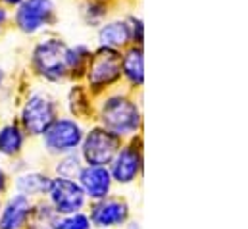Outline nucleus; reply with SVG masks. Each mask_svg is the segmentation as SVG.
Masks as SVG:
<instances>
[{
  "mask_svg": "<svg viewBox=\"0 0 248 229\" xmlns=\"http://www.w3.org/2000/svg\"><path fill=\"white\" fill-rule=\"evenodd\" d=\"M67 43L62 37L56 35H45L41 37L33 50H31V69L35 75L48 83H63L67 81V65H65V54H67Z\"/></svg>",
  "mask_w": 248,
  "mask_h": 229,
  "instance_id": "nucleus-1",
  "label": "nucleus"
},
{
  "mask_svg": "<svg viewBox=\"0 0 248 229\" xmlns=\"http://www.w3.org/2000/svg\"><path fill=\"white\" fill-rule=\"evenodd\" d=\"M91 228V222H89V218L87 216H83V214H71L69 218H65L62 222H58L56 224V228L54 229H89Z\"/></svg>",
  "mask_w": 248,
  "mask_h": 229,
  "instance_id": "nucleus-21",
  "label": "nucleus"
},
{
  "mask_svg": "<svg viewBox=\"0 0 248 229\" xmlns=\"http://www.w3.org/2000/svg\"><path fill=\"white\" fill-rule=\"evenodd\" d=\"M120 148L118 135L110 133L108 129H93L83 141V158L89 166H106L114 160Z\"/></svg>",
  "mask_w": 248,
  "mask_h": 229,
  "instance_id": "nucleus-7",
  "label": "nucleus"
},
{
  "mask_svg": "<svg viewBox=\"0 0 248 229\" xmlns=\"http://www.w3.org/2000/svg\"><path fill=\"white\" fill-rule=\"evenodd\" d=\"M114 168H112V175L116 181L120 183H131L137 173L140 172V152L135 147H125L120 152H116L114 156Z\"/></svg>",
  "mask_w": 248,
  "mask_h": 229,
  "instance_id": "nucleus-13",
  "label": "nucleus"
},
{
  "mask_svg": "<svg viewBox=\"0 0 248 229\" xmlns=\"http://www.w3.org/2000/svg\"><path fill=\"white\" fill-rule=\"evenodd\" d=\"M100 121L110 133L125 137L133 135L140 127V108L124 93L108 95L100 104Z\"/></svg>",
  "mask_w": 248,
  "mask_h": 229,
  "instance_id": "nucleus-2",
  "label": "nucleus"
},
{
  "mask_svg": "<svg viewBox=\"0 0 248 229\" xmlns=\"http://www.w3.org/2000/svg\"><path fill=\"white\" fill-rule=\"evenodd\" d=\"M48 195H50V200H52L58 214H75L85 204L83 189L75 181H71L69 177L60 175L56 179H50Z\"/></svg>",
  "mask_w": 248,
  "mask_h": 229,
  "instance_id": "nucleus-8",
  "label": "nucleus"
},
{
  "mask_svg": "<svg viewBox=\"0 0 248 229\" xmlns=\"http://www.w3.org/2000/svg\"><path fill=\"white\" fill-rule=\"evenodd\" d=\"M67 102H69V110L73 115H87L91 112V100H89V91L87 87L83 85H73L69 89V95H67Z\"/></svg>",
  "mask_w": 248,
  "mask_h": 229,
  "instance_id": "nucleus-19",
  "label": "nucleus"
},
{
  "mask_svg": "<svg viewBox=\"0 0 248 229\" xmlns=\"http://www.w3.org/2000/svg\"><path fill=\"white\" fill-rule=\"evenodd\" d=\"M129 29H131V45H144V21L139 14L127 16Z\"/></svg>",
  "mask_w": 248,
  "mask_h": 229,
  "instance_id": "nucleus-20",
  "label": "nucleus"
},
{
  "mask_svg": "<svg viewBox=\"0 0 248 229\" xmlns=\"http://www.w3.org/2000/svg\"><path fill=\"white\" fill-rule=\"evenodd\" d=\"M19 4H21V0H0V6H4V8H8V10L17 8Z\"/></svg>",
  "mask_w": 248,
  "mask_h": 229,
  "instance_id": "nucleus-23",
  "label": "nucleus"
},
{
  "mask_svg": "<svg viewBox=\"0 0 248 229\" xmlns=\"http://www.w3.org/2000/svg\"><path fill=\"white\" fill-rule=\"evenodd\" d=\"M83 79L91 95H102L104 91L116 87L122 81V52L104 47L93 50Z\"/></svg>",
  "mask_w": 248,
  "mask_h": 229,
  "instance_id": "nucleus-3",
  "label": "nucleus"
},
{
  "mask_svg": "<svg viewBox=\"0 0 248 229\" xmlns=\"http://www.w3.org/2000/svg\"><path fill=\"white\" fill-rule=\"evenodd\" d=\"M83 141V131L75 119L56 117L45 129V145L54 154H67L75 150Z\"/></svg>",
  "mask_w": 248,
  "mask_h": 229,
  "instance_id": "nucleus-6",
  "label": "nucleus"
},
{
  "mask_svg": "<svg viewBox=\"0 0 248 229\" xmlns=\"http://www.w3.org/2000/svg\"><path fill=\"white\" fill-rule=\"evenodd\" d=\"M93 50L91 47L79 43V45H69L67 47V54H65V65H67V77L69 79H83L87 65L91 62Z\"/></svg>",
  "mask_w": 248,
  "mask_h": 229,
  "instance_id": "nucleus-16",
  "label": "nucleus"
},
{
  "mask_svg": "<svg viewBox=\"0 0 248 229\" xmlns=\"http://www.w3.org/2000/svg\"><path fill=\"white\" fill-rule=\"evenodd\" d=\"M79 179H81L83 193L89 195L91 198H106L108 196L110 185H112V175L106 168H102V166L81 168Z\"/></svg>",
  "mask_w": 248,
  "mask_h": 229,
  "instance_id": "nucleus-12",
  "label": "nucleus"
},
{
  "mask_svg": "<svg viewBox=\"0 0 248 229\" xmlns=\"http://www.w3.org/2000/svg\"><path fill=\"white\" fill-rule=\"evenodd\" d=\"M29 210H31V204L25 195H17V196L10 198L2 212L0 229H19L25 224Z\"/></svg>",
  "mask_w": 248,
  "mask_h": 229,
  "instance_id": "nucleus-14",
  "label": "nucleus"
},
{
  "mask_svg": "<svg viewBox=\"0 0 248 229\" xmlns=\"http://www.w3.org/2000/svg\"><path fill=\"white\" fill-rule=\"evenodd\" d=\"M127 216H129V208L122 198H106L93 208L91 220L98 228H112V226H122Z\"/></svg>",
  "mask_w": 248,
  "mask_h": 229,
  "instance_id": "nucleus-11",
  "label": "nucleus"
},
{
  "mask_svg": "<svg viewBox=\"0 0 248 229\" xmlns=\"http://www.w3.org/2000/svg\"><path fill=\"white\" fill-rule=\"evenodd\" d=\"M116 4L104 0H81L79 2V16L87 27H98L108 17H112V10Z\"/></svg>",
  "mask_w": 248,
  "mask_h": 229,
  "instance_id": "nucleus-15",
  "label": "nucleus"
},
{
  "mask_svg": "<svg viewBox=\"0 0 248 229\" xmlns=\"http://www.w3.org/2000/svg\"><path fill=\"white\" fill-rule=\"evenodd\" d=\"M56 119V102L48 93L33 91L23 108H21V123L23 129L31 135H41L45 129Z\"/></svg>",
  "mask_w": 248,
  "mask_h": 229,
  "instance_id": "nucleus-5",
  "label": "nucleus"
},
{
  "mask_svg": "<svg viewBox=\"0 0 248 229\" xmlns=\"http://www.w3.org/2000/svg\"><path fill=\"white\" fill-rule=\"evenodd\" d=\"M23 145V135H21V129L12 123V125H6L0 129V152L2 154H8V156H14L19 152Z\"/></svg>",
  "mask_w": 248,
  "mask_h": 229,
  "instance_id": "nucleus-17",
  "label": "nucleus"
},
{
  "mask_svg": "<svg viewBox=\"0 0 248 229\" xmlns=\"http://www.w3.org/2000/svg\"><path fill=\"white\" fill-rule=\"evenodd\" d=\"M96 45L104 49L124 50L125 47L131 45V29L127 16H116L108 17L102 25L96 27Z\"/></svg>",
  "mask_w": 248,
  "mask_h": 229,
  "instance_id": "nucleus-9",
  "label": "nucleus"
},
{
  "mask_svg": "<svg viewBox=\"0 0 248 229\" xmlns=\"http://www.w3.org/2000/svg\"><path fill=\"white\" fill-rule=\"evenodd\" d=\"M56 19L58 8L54 0H21V4L12 10V25L25 37L50 31Z\"/></svg>",
  "mask_w": 248,
  "mask_h": 229,
  "instance_id": "nucleus-4",
  "label": "nucleus"
},
{
  "mask_svg": "<svg viewBox=\"0 0 248 229\" xmlns=\"http://www.w3.org/2000/svg\"><path fill=\"white\" fill-rule=\"evenodd\" d=\"M50 179L43 173H27L17 179V191L21 195H43L48 191Z\"/></svg>",
  "mask_w": 248,
  "mask_h": 229,
  "instance_id": "nucleus-18",
  "label": "nucleus"
},
{
  "mask_svg": "<svg viewBox=\"0 0 248 229\" xmlns=\"http://www.w3.org/2000/svg\"><path fill=\"white\" fill-rule=\"evenodd\" d=\"M12 25V10L0 6V35Z\"/></svg>",
  "mask_w": 248,
  "mask_h": 229,
  "instance_id": "nucleus-22",
  "label": "nucleus"
},
{
  "mask_svg": "<svg viewBox=\"0 0 248 229\" xmlns=\"http://www.w3.org/2000/svg\"><path fill=\"white\" fill-rule=\"evenodd\" d=\"M4 77H6V75H4V69L0 67V89H2V85H4Z\"/></svg>",
  "mask_w": 248,
  "mask_h": 229,
  "instance_id": "nucleus-25",
  "label": "nucleus"
},
{
  "mask_svg": "<svg viewBox=\"0 0 248 229\" xmlns=\"http://www.w3.org/2000/svg\"><path fill=\"white\" fill-rule=\"evenodd\" d=\"M104 2H110V4H116V2H120V0H104Z\"/></svg>",
  "mask_w": 248,
  "mask_h": 229,
  "instance_id": "nucleus-26",
  "label": "nucleus"
},
{
  "mask_svg": "<svg viewBox=\"0 0 248 229\" xmlns=\"http://www.w3.org/2000/svg\"><path fill=\"white\" fill-rule=\"evenodd\" d=\"M122 79L131 89H140L144 83V49L129 45L122 50Z\"/></svg>",
  "mask_w": 248,
  "mask_h": 229,
  "instance_id": "nucleus-10",
  "label": "nucleus"
},
{
  "mask_svg": "<svg viewBox=\"0 0 248 229\" xmlns=\"http://www.w3.org/2000/svg\"><path fill=\"white\" fill-rule=\"evenodd\" d=\"M4 187H6V175H4V172L0 170V193L4 191Z\"/></svg>",
  "mask_w": 248,
  "mask_h": 229,
  "instance_id": "nucleus-24",
  "label": "nucleus"
}]
</instances>
